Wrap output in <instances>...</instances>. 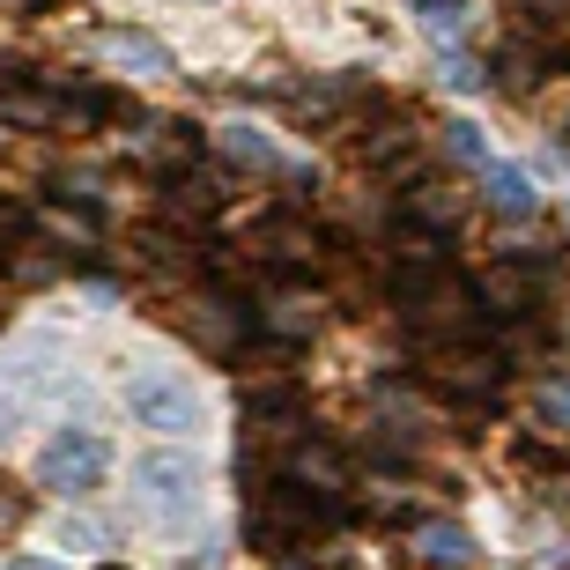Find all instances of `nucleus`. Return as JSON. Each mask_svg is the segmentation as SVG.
Wrapping results in <instances>:
<instances>
[{
    "label": "nucleus",
    "mask_w": 570,
    "mask_h": 570,
    "mask_svg": "<svg viewBox=\"0 0 570 570\" xmlns=\"http://www.w3.org/2000/svg\"><path fill=\"white\" fill-rule=\"evenodd\" d=\"M127 407L141 430H164V438H193V430L208 423V401H200V385L186 371H170V363H141L127 379Z\"/></svg>",
    "instance_id": "nucleus-1"
},
{
    "label": "nucleus",
    "mask_w": 570,
    "mask_h": 570,
    "mask_svg": "<svg viewBox=\"0 0 570 570\" xmlns=\"http://www.w3.org/2000/svg\"><path fill=\"white\" fill-rule=\"evenodd\" d=\"M134 497H141L148 527H186L200 511V466L186 452H141L134 460Z\"/></svg>",
    "instance_id": "nucleus-2"
},
{
    "label": "nucleus",
    "mask_w": 570,
    "mask_h": 570,
    "mask_svg": "<svg viewBox=\"0 0 570 570\" xmlns=\"http://www.w3.org/2000/svg\"><path fill=\"white\" fill-rule=\"evenodd\" d=\"M105 474H111V444L97 430H60L38 452V489H52V497H89Z\"/></svg>",
    "instance_id": "nucleus-3"
},
{
    "label": "nucleus",
    "mask_w": 570,
    "mask_h": 570,
    "mask_svg": "<svg viewBox=\"0 0 570 570\" xmlns=\"http://www.w3.org/2000/svg\"><path fill=\"white\" fill-rule=\"evenodd\" d=\"M430 385L452 393V401H489L504 385V348H482V341H444L438 363H430Z\"/></svg>",
    "instance_id": "nucleus-4"
},
{
    "label": "nucleus",
    "mask_w": 570,
    "mask_h": 570,
    "mask_svg": "<svg viewBox=\"0 0 570 570\" xmlns=\"http://www.w3.org/2000/svg\"><path fill=\"white\" fill-rule=\"evenodd\" d=\"M178 326H186L208 356H230L237 341H245V326H253V312L237 304L230 289H193L186 296V312H178Z\"/></svg>",
    "instance_id": "nucleus-5"
},
{
    "label": "nucleus",
    "mask_w": 570,
    "mask_h": 570,
    "mask_svg": "<svg viewBox=\"0 0 570 570\" xmlns=\"http://www.w3.org/2000/svg\"><path fill=\"white\" fill-rule=\"evenodd\" d=\"M533 289H541V267H527V259H497V267L482 275V289H474V304H489L497 318H527Z\"/></svg>",
    "instance_id": "nucleus-6"
},
{
    "label": "nucleus",
    "mask_w": 570,
    "mask_h": 570,
    "mask_svg": "<svg viewBox=\"0 0 570 570\" xmlns=\"http://www.w3.org/2000/svg\"><path fill=\"white\" fill-rule=\"evenodd\" d=\"M289 482L312 489V497H341V489H348V460H341L334 444H318V438H296L289 444Z\"/></svg>",
    "instance_id": "nucleus-7"
},
{
    "label": "nucleus",
    "mask_w": 570,
    "mask_h": 570,
    "mask_svg": "<svg viewBox=\"0 0 570 570\" xmlns=\"http://www.w3.org/2000/svg\"><path fill=\"white\" fill-rule=\"evenodd\" d=\"M223 200H230V178H215V170H178L164 193V215L170 223H208V215H223Z\"/></svg>",
    "instance_id": "nucleus-8"
},
{
    "label": "nucleus",
    "mask_w": 570,
    "mask_h": 570,
    "mask_svg": "<svg viewBox=\"0 0 570 570\" xmlns=\"http://www.w3.org/2000/svg\"><path fill=\"white\" fill-rule=\"evenodd\" d=\"M259 259H275V267H318V230L296 223V215H275L259 230Z\"/></svg>",
    "instance_id": "nucleus-9"
},
{
    "label": "nucleus",
    "mask_w": 570,
    "mask_h": 570,
    "mask_svg": "<svg viewBox=\"0 0 570 570\" xmlns=\"http://www.w3.org/2000/svg\"><path fill=\"white\" fill-rule=\"evenodd\" d=\"M482 186H489V208L504 215V223H527L541 208V193H533V178L519 164H482Z\"/></svg>",
    "instance_id": "nucleus-10"
},
{
    "label": "nucleus",
    "mask_w": 570,
    "mask_h": 570,
    "mask_svg": "<svg viewBox=\"0 0 570 570\" xmlns=\"http://www.w3.org/2000/svg\"><path fill=\"white\" fill-rule=\"evenodd\" d=\"M97 52L111 67H127V75H170V52L156 38H141V30H97Z\"/></svg>",
    "instance_id": "nucleus-11"
},
{
    "label": "nucleus",
    "mask_w": 570,
    "mask_h": 570,
    "mask_svg": "<svg viewBox=\"0 0 570 570\" xmlns=\"http://www.w3.org/2000/svg\"><path fill=\"white\" fill-rule=\"evenodd\" d=\"M415 556L438 563V570H460V563H474V533H466L460 519H423V527H415Z\"/></svg>",
    "instance_id": "nucleus-12"
},
{
    "label": "nucleus",
    "mask_w": 570,
    "mask_h": 570,
    "mask_svg": "<svg viewBox=\"0 0 570 570\" xmlns=\"http://www.w3.org/2000/svg\"><path fill=\"white\" fill-rule=\"evenodd\" d=\"M318 318H326V304H318L312 289H282L275 304H267V334L275 341H304V334H318Z\"/></svg>",
    "instance_id": "nucleus-13"
},
{
    "label": "nucleus",
    "mask_w": 570,
    "mask_h": 570,
    "mask_svg": "<svg viewBox=\"0 0 570 570\" xmlns=\"http://www.w3.org/2000/svg\"><path fill=\"white\" fill-rule=\"evenodd\" d=\"M215 141H223V156H230V164H245V170H282V148L267 141L259 127H245V119H237V127H223Z\"/></svg>",
    "instance_id": "nucleus-14"
},
{
    "label": "nucleus",
    "mask_w": 570,
    "mask_h": 570,
    "mask_svg": "<svg viewBox=\"0 0 570 570\" xmlns=\"http://www.w3.org/2000/svg\"><path fill=\"white\" fill-rule=\"evenodd\" d=\"M401 208L415 215V223H438V230H452V223L466 215V200H460L452 186H430V178H423V186H407V200H401Z\"/></svg>",
    "instance_id": "nucleus-15"
},
{
    "label": "nucleus",
    "mask_w": 570,
    "mask_h": 570,
    "mask_svg": "<svg viewBox=\"0 0 570 570\" xmlns=\"http://www.w3.org/2000/svg\"><path fill=\"white\" fill-rule=\"evenodd\" d=\"M533 82H541V52H533V45H504V52H497V89L527 97Z\"/></svg>",
    "instance_id": "nucleus-16"
},
{
    "label": "nucleus",
    "mask_w": 570,
    "mask_h": 570,
    "mask_svg": "<svg viewBox=\"0 0 570 570\" xmlns=\"http://www.w3.org/2000/svg\"><path fill=\"white\" fill-rule=\"evenodd\" d=\"M438 148L452 156V164H489V141H482V127H474V119H444V127H438Z\"/></svg>",
    "instance_id": "nucleus-17"
},
{
    "label": "nucleus",
    "mask_w": 570,
    "mask_h": 570,
    "mask_svg": "<svg viewBox=\"0 0 570 570\" xmlns=\"http://www.w3.org/2000/svg\"><path fill=\"white\" fill-rule=\"evenodd\" d=\"M533 415H541L549 430H570V379H563V371H549V379H541V393H533Z\"/></svg>",
    "instance_id": "nucleus-18"
},
{
    "label": "nucleus",
    "mask_w": 570,
    "mask_h": 570,
    "mask_svg": "<svg viewBox=\"0 0 570 570\" xmlns=\"http://www.w3.org/2000/svg\"><path fill=\"white\" fill-rule=\"evenodd\" d=\"M407 8H415V22L438 30V38H452V30L466 22V0H407Z\"/></svg>",
    "instance_id": "nucleus-19"
},
{
    "label": "nucleus",
    "mask_w": 570,
    "mask_h": 570,
    "mask_svg": "<svg viewBox=\"0 0 570 570\" xmlns=\"http://www.w3.org/2000/svg\"><path fill=\"white\" fill-rule=\"evenodd\" d=\"M22 527V497H16V482H0V541Z\"/></svg>",
    "instance_id": "nucleus-20"
},
{
    "label": "nucleus",
    "mask_w": 570,
    "mask_h": 570,
    "mask_svg": "<svg viewBox=\"0 0 570 570\" xmlns=\"http://www.w3.org/2000/svg\"><path fill=\"white\" fill-rule=\"evenodd\" d=\"M444 82H452V89H482L489 75H482L474 60H444Z\"/></svg>",
    "instance_id": "nucleus-21"
},
{
    "label": "nucleus",
    "mask_w": 570,
    "mask_h": 570,
    "mask_svg": "<svg viewBox=\"0 0 570 570\" xmlns=\"http://www.w3.org/2000/svg\"><path fill=\"white\" fill-rule=\"evenodd\" d=\"M8 570H52V563H38V556H22V563H8Z\"/></svg>",
    "instance_id": "nucleus-22"
},
{
    "label": "nucleus",
    "mask_w": 570,
    "mask_h": 570,
    "mask_svg": "<svg viewBox=\"0 0 570 570\" xmlns=\"http://www.w3.org/2000/svg\"><path fill=\"white\" fill-rule=\"evenodd\" d=\"M8 430H16V415H8V407H0V438H8Z\"/></svg>",
    "instance_id": "nucleus-23"
},
{
    "label": "nucleus",
    "mask_w": 570,
    "mask_h": 570,
    "mask_svg": "<svg viewBox=\"0 0 570 570\" xmlns=\"http://www.w3.org/2000/svg\"><path fill=\"white\" fill-rule=\"evenodd\" d=\"M97 570H127V563H97Z\"/></svg>",
    "instance_id": "nucleus-24"
},
{
    "label": "nucleus",
    "mask_w": 570,
    "mask_h": 570,
    "mask_svg": "<svg viewBox=\"0 0 570 570\" xmlns=\"http://www.w3.org/2000/svg\"><path fill=\"white\" fill-rule=\"evenodd\" d=\"M563 60H570V45H563Z\"/></svg>",
    "instance_id": "nucleus-25"
},
{
    "label": "nucleus",
    "mask_w": 570,
    "mask_h": 570,
    "mask_svg": "<svg viewBox=\"0 0 570 570\" xmlns=\"http://www.w3.org/2000/svg\"><path fill=\"white\" fill-rule=\"evenodd\" d=\"M0 253H8V245H0Z\"/></svg>",
    "instance_id": "nucleus-26"
},
{
    "label": "nucleus",
    "mask_w": 570,
    "mask_h": 570,
    "mask_svg": "<svg viewBox=\"0 0 570 570\" xmlns=\"http://www.w3.org/2000/svg\"><path fill=\"white\" fill-rule=\"evenodd\" d=\"M563 223H570V215H563Z\"/></svg>",
    "instance_id": "nucleus-27"
}]
</instances>
